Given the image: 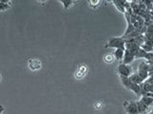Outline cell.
Segmentation results:
<instances>
[{
  "mask_svg": "<svg viewBox=\"0 0 153 114\" xmlns=\"http://www.w3.org/2000/svg\"><path fill=\"white\" fill-rule=\"evenodd\" d=\"M59 2L62 4V6L64 7L65 10H67L69 7H71L72 5L75 3V1H72V0H60Z\"/></svg>",
  "mask_w": 153,
  "mask_h": 114,
  "instance_id": "5bb4252c",
  "label": "cell"
},
{
  "mask_svg": "<svg viewBox=\"0 0 153 114\" xmlns=\"http://www.w3.org/2000/svg\"><path fill=\"white\" fill-rule=\"evenodd\" d=\"M112 3L119 10V12H121L122 13L126 12V8L129 7V1H127V0H113Z\"/></svg>",
  "mask_w": 153,
  "mask_h": 114,
  "instance_id": "52a82bcc",
  "label": "cell"
},
{
  "mask_svg": "<svg viewBox=\"0 0 153 114\" xmlns=\"http://www.w3.org/2000/svg\"><path fill=\"white\" fill-rule=\"evenodd\" d=\"M139 101L142 102L143 104H146L147 107H151L152 104H153V97H151V96H140Z\"/></svg>",
  "mask_w": 153,
  "mask_h": 114,
  "instance_id": "8fae6325",
  "label": "cell"
},
{
  "mask_svg": "<svg viewBox=\"0 0 153 114\" xmlns=\"http://www.w3.org/2000/svg\"><path fill=\"white\" fill-rule=\"evenodd\" d=\"M146 114H153V112H152V110H150V111H148V112L146 113Z\"/></svg>",
  "mask_w": 153,
  "mask_h": 114,
  "instance_id": "ac0fdd59",
  "label": "cell"
},
{
  "mask_svg": "<svg viewBox=\"0 0 153 114\" xmlns=\"http://www.w3.org/2000/svg\"><path fill=\"white\" fill-rule=\"evenodd\" d=\"M28 66L31 70H37L41 68V62L38 59H30L28 61Z\"/></svg>",
  "mask_w": 153,
  "mask_h": 114,
  "instance_id": "9c48e42d",
  "label": "cell"
},
{
  "mask_svg": "<svg viewBox=\"0 0 153 114\" xmlns=\"http://www.w3.org/2000/svg\"><path fill=\"white\" fill-rule=\"evenodd\" d=\"M123 54H124V50L123 49H117L115 50L114 53H113V56L114 58L118 60V61H122L123 58Z\"/></svg>",
  "mask_w": 153,
  "mask_h": 114,
  "instance_id": "7c38bea8",
  "label": "cell"
},
{
  "mask_svg": "<svg viewBox=\"0 0 153 114\" xmlns=\"http://www.w3.org/2000/svg\"><path fill=\"white\" fill-rule=\"evenodd\" d=\"M135 60V56L127 50H124V54H123V64H126V65H130L132 62Z\"/></svg>",
  "mask_w": 153,
  "mask_h": 114,
  "instance_id": "ba28073f",
  "label": "cell"
},
{
  "mask_svg": "<svg viewBox=\"0 0 153 114\" xmlns=\"http://www.w3.org/2000/svg\"><path fill=\"white\" fill-rule=\"evenodd\" d=\"M124 110L127 114H139L136 101H126L123 102Z\"/></svg>",
  "mask_w": 153,
  "mask_h": 114,
  "instance_id": "5b68a950",
  "label": "cell"
},
{
  "mask_svg": "<svg viewBox=\"0 0 153 114\" xmlns=\"http://www.w3.org/2000/svg\"><path fill=\"white\" fill-rule=\"evenodd\" d=\"M139 58H145L146 62H152L153 54L152 52H146L140 48L135 53V59H139Z\"/></svg>",
  "mask_w": 153,
  "mask_h": 114,
  "instance_id": "8992f818",
  "label": "cell"
},
{
  "mask_svg": "<svg viewBox=\"0 0 153 114\" xmlns=\"http://www.w3.org/2000/svg\"><path fill=\"white\" fill-rule=\"evenodd\" d=\"M4 110H5V107L3 104H0V114H2Z\"/></svg>",
  "mask_w": 153,
  "mask_h": 114,
  "instance_id": "e0dca14e",
  "label": "cell"
},
{
  "mask_svg": "<svg viewBox=\"0 0 153 114\" xmlns=\"http://www.w3.org/2000/svg\"><path fill=\"white\" fill-rule=\"evenodd\" d=\"M88 3L90 4V6H92V7H96V6H98V5L100 4V1L99 0H96V1H88Z\"/></svg>",
  "mask_w": 153,
  "mask_h": 114,
  "instance_id": "2e32d148",
  "label": "cell"
},
{
  "mask_svg": "<svg viewBox=\"0 0 153 114\" xmlns=\"http://www.w3.org/2000/svg\"><path fill=\"white\" fill-rule=\"evenodd\" d=\"M104 48H112V49H123L126 50V41L123 37H111L104 45Z\"/></svg>",
  "mask_w": 153,
  "mask_h": 114,
  "instance_id": "7a4b0ae2",
  "label": "cell"
},
{
  "mask_svg": "<svg viewBox=\"0 0 153 114\" xmlns=\"http://www.w3.org/2000/svg\"><path fill=\"white\" fill-rule=\"evenodd\" d=\"M120 79H121V82H122V84L124 88H126L127 89L131 90V91H133L136 95H138V96H141L140 85H137L135 83L131 82V81L126 77H120Z\"/></svg>",
  "mask_w": 153,
  "mask_h": 114,
  "instance_id": "3957f363",
  "label": "cell"
},
{
  "mask_svg": "<svg viewBox=\"0 0 153 114\" xmlns=\"http://www.w3.org/2000/svg\"><path fill=\"white\" fill-rule=\"evenodd\" d=\"M103 60H104L105 63H107V64H111V63H113V61L115 60V58H114L113 54L108 53V54H105V55H104Z\"/></svg>",
  "mask_w": 153,
  "mask_h": 114,
  "instance_id": "9a60e30c",
  "label": "cell"
},
{
  "mask_svg": "<svg viewBox=\"0 0 153 114\" xmlns=\"http://www.w3.org/2000/svg\"><path fill=\"white\" fill-rule=\"evenodd\" d=\"M0 80H1V76H0Z\"/></svg>",
  "mask_w": 153,
  "mask_h": 114,
  "instance_id": "d6986e66",
  "label": "cell"
},
{
  "mask_svg": "<svg viewBox=\"0 0 153 114\" xmlns=\"http://www.w3.org/2000/svg\"><path fill=\"white\" fill-rule=\"evenodd\" d=\"M152 88H153V84H152V75H151L140 85L141 96H151V97H153Z\"/></svg>",
  "mask_w": 153,
  "mask_h": 114,
  "instance_id": "6da1fadb",
  "label": "cell"
},
{
  "mask_svg": "<svg viewBox=\"0 0 153 114\" xmlns=\"http://www.w3.org/2000/svg\"><path fill=\"white\" fill-rule=\"evenodd\" d=\"M136 104H137V108H138V113L139 114H146L148 111L151 110L150 107H147L146 104H143L142 102L139 101V100H138V101H136Z\"/></svg>",
  "mask_w": 153,
  "mask_h": 114,
  "instance_id": "30bf717a",
  "label": "cell"
},
{
  "mask_svg": "<svg viewBox=\"0 0 153 114\" xmlns=\"http://www.w3.org/2000/svg\"><path fill=\"white\" fill-rule=\"evenodd\" d=\"M117 72L120 75V77H126L128 78L134 71L131 65H126V64H119L117 68Z\"/></svg>",
  "mask_w": 153,
  "mask_h": 114,
  "instance_id": "277c9868",
  "label": "cell"
},
{
  "mask_svg": "<svg viewBox=\"0 0 153 114\" xmlns=\"http://www.w3.org/2000/svg\"><path fill=\"white\" fill-rule=\"evenodd\" d=\"M11 2L10 1H5V0H0V12H4L8 10L11 6Z\"/></svg>",
  "mask_w": 153,
  "mask_h": 114,
  "instance_id": "4fadbf2b",
  "label": "cell"
}]
</instances>
